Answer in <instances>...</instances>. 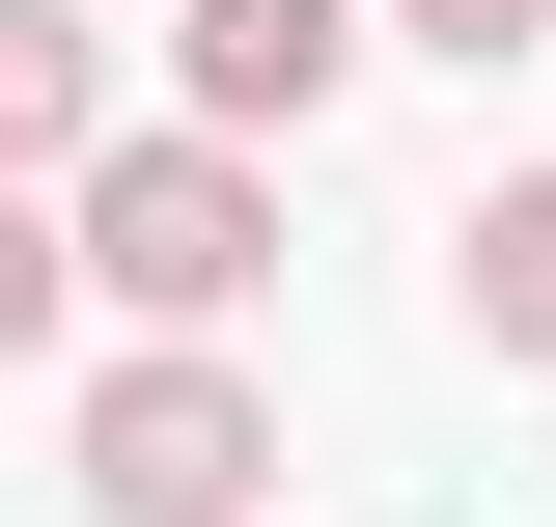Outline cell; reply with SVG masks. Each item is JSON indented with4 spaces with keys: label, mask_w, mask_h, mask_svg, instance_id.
<instances>
[{
    "label": "cell",
    "mask_w": 556,
    "mask_h": 527,
    "mask_svg": "<svg viewBox=\"0 0 556 527\" xmlns=\"http://www.w3.org/2000/svg\"><path fill=\"white\" fill-rule=\"evenodd\" d=\"M362 28H390V0H195V28H167V56H195V139H306L362 83Z\"/></svg>",
    "instance_id": "3"
},
{
    "label": "cell",
    "mask_w": 556,
    "mask_h": 527,
    "mask_svg": "<svg viewBox=\"0 0 556 527\" xmlns=\"http://www.w3.org/2000/svg\"><path fill=\"white\" fill-rule=\"evenodd\" d=\"M390 28H417V56H529L556 0H390Z\"/></svg>",
    "instance_id": "7"
},
{
    "label": "cell",
    "mask_w": 556,
    "mask_h": 527,
    "mask_svg": "<svg viewBox=\"0 0 556 527\" xmlns=\"http://www.w3.org/2000/svg\"><path fill=\"white\" fill-rule=\"evenodd\" d=\"M56 278H84V250H56V195H0V361L56 333Z\"/></svg>",
    "instance_id": "6"
},
{
    "label": "cell",
    "mask_w": 556,
    "mask_h": 527,
    "mask_svg": "<svg viewBox=\"0 0 556 527\" xmlns=\"http://www.w3.org/2000/svg\"><path fill=\"white\" fill-rule=\"evenodd\" d=\"M84 83H112V28H84V0H0V195L84 167Z\"/></svg>",
    "instance_id": "5"
},
{
    "label": "cell",
    "mask_w": 556,
    "mask_h": 527,
    "mask_svg": "<svg viewBox=\"0 0 556 527\" xmlns=\"http://www.w3.org/2000/svg\"><path fill=\"white\" fill-rule=\"evenodd\" d=\"M56 500H84V527H251V500H278V389L223 361V333H139L112 389L56 416Z\"/></svg>",
    "instance_id": "2"
},
{
    "label": "cell",
    "mask_w": 556,
    "mask_h": 527,
    "mask_svg": "<svg viewBox=\"0 0 556 527\" xmlns=\"http://www.w3.org/2000/svg\"><path fill=\"white\" fill-rule=\"evenodd\" d=\"M445 306H473L501 361H556V167H501V195L445 222Z\"/></svg>",
    "instance_id": "4"
},
{
    "label": "cell",
    "mask_w": 556,
    "mask_h": 527,
    "mask_svg": "<svg viewBox=\"0 0 556 527\" xmlns=\"http://www.w3.org/2000/svg\"><path fill=\"white\" fill-rule=\"evenodd\" d=\"M56 250H84V306L223 333V306L278 278V167H251V139H195V112H167V139H84V167H56Z\"/></svg>",
    "instance_id": "1"
}]
</instances>
